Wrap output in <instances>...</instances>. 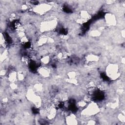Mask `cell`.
<instances>
[{
  "label": "cell",
  "mask_w": 125,
  "mask_h": 125,
  "mask_svg": "<svg viewBox=\"0 0 125 125\" xmlns=\"http://www.w3.org/2000/svg\"><path fill=\"white\" fill-rule=\"evenodd\" d=\"M118 68L117 65L114 64L110 65V66H108L107 68V75L109 77H110L111 79H113V78L117 77V74L118 75Z\"/></svg>",
  "instance_id": "cell-1"
}]
</instances>
